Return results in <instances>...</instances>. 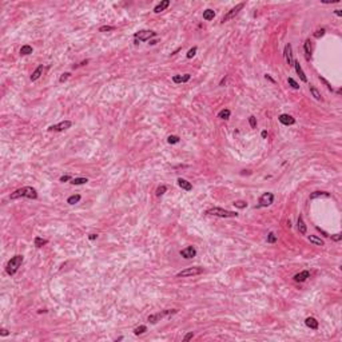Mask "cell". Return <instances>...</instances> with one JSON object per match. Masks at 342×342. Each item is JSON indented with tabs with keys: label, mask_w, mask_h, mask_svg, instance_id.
Segmentation results:
<instances>
[{
	"label": "cell",
	"mask_w": 342,
	"mask_h": 342,
	"mask_svg": "<svg viewBox=\"0 0 342 342\" xmlns=\"http://www.w3.org/2000/svg\"><path fill=\"white\" fill-rule=\"evenodd\" d=\"M147 331V326H144V325H140V326H138V327H135L134 329V334L135 335H142V334H144Z\"/></svg>",
	"instance_id": "4dcf8cb0"
},
{
	"label": "cell",
	"mask_w": 342,
	"mask_h": 342,
	"mask_svg": "<svg viewBox=\"0 0 342 342\" xmlns=\"http://www.w3.org/2000/svg\"><path fill=\"white\" fill-rule=\"evenodd\" d=\"M261 136H262L263 139H265V138L267 136V131H262V134H261Z\"/></svg>",
	"instance_id": "816d5d0a"
},
{
	"label": "cell",
	"mask_w": 342,
	"mask_h": 342,
	"mask_svg": "<svg viewBox=\"0 0 342 342\" xmlns=\"http://www.w3.org/2000/svg\"><path fill=\"white\" fill-rule=\"evenodd\" d=\"M330 237H331V239L335 241V242H340V241L342 239V234H341V233H337V234H334V235H330Z\"/></svg>",
	"instance_id": "7bdbcfd3"
},
{
	"label": "cell",
	"mask_w": 342,
	"mask_h": 342,
	"mask_svg": "<svg viewBox=\"0 0 342 342\" xmlns=\"http://www.w3.org/2000/svg\"><path fill=\"white\" fill-rule=\"evenodd\" d=\"M230 115H231V111H230V110L225 108V110H222V111L218 114V118H219V119H223V120H227V119L230 118Z\"/></svg>",
	"instance_id": "4316f807"
},
{
	"label": "cell",
	"mask_w": 342,
	"mask_h": 342,
	"mask_svg": "<svg viewBox=\"0 0 342 342\" xmlns=\"http://www.w3.org/2000/svg\"><path fill=\"white\" fill-rule=\"evenodd\" d=\"M249 123H250V127H251V128H255V127H257V118L251 115V117L249 118Z\"/></svg>",
	"instance_id": "ab89813d"
},
{
	"label": "cell",
	"mask_w": 342,
	"mask_h": 342,
	"mask_svg": "<svg viewBox=\"0 0 342 342\" xmlns=\"http://www.w3.org/2000/svg\"><path fill=\"white\" fill-rule=\"evenodd\" d=\"M307 239H309V242H310V243L315 245V246H325L324 239H321V238L317 237V235H309Z\"/></svg>",
	"instance_id": "ffe728a7"
},
{
	"label": "cell",
	"mask_w": 342,
	"mask_h": 342,
	"mask_svg": "<svg viewBox=\"0 0 342 342\" xmlns=\"http://www.w3.org/2000/svg\"><path fill=\"white\" fill-rule=\"evenodd\" d=\"M34 243H35V246H36L38 249H40V247H43L44 245H47V243H48V241H47V239H43L41 237H35Z\"/></svg>",
	"instance_id": "484cf974"
},
{
	"label": "cell",
	"mask_w": 342,
	"mask_h": 342,
	"mask_svg": "<svg viewBox=\"0 0 342 342\" xmlns=\"http://www.w3.org/2000/svg\"><path fill=\"white\" fill-rule=\"evenodd\" d=\"M176 182H178V186H179L182 190H185V191H191V190H192V185L189 182V180H186V179H183V178H178V180H176Z\"/></svg>",
	"instance_id": "9a60e30c"
},
{
	"label": "cell",
	"mask_w": 342,
	"mask_h": 342,
	"mask_svg": "<svg viewBox=\"0 0 342 342\" xmlns=\"http://www.w3.org/2000/svg\"><path fill=\"white\" fill-rule=\"evenodd\" d=\"M80 199H82V196H80L79 194H74V195L68 196V199H67V203H68V205H75V203H78Z\"/></svg>",
	"instance_id": "83f0119b"
},
{
	"label": "cell",
	"mask_w": 342,
	"mask_h": 342,
	"mask_svg": "<svg viewBox=\"0 0 342 342\" xmlns=\"http://www.w3.org/2000/svg\"><path fill=\"white\" fill-rule=\"evenodd\" d=\"M156 36V32L151 31V30H142L139 32L134 35V43L135 44H139V41H150L151 38H155Z\"/></svg>",
	"instance_id": "5b68a950"
},
{
	"label": "cell",
	"mask_w": 342,
	"mask_h": 342,
	"mask_svg": "<svg viewBox=\"0 0 342 342\" xmlns=\"http://www.w3.org/2000/svg\"><path fill=\"white\" fill-rule=\"evenodd\" d=\"M307 278H310V271H309V270H303V271L295 274V275L293 277V279H294L295 282H305Z\"/></svg>",
	"instance_id": "4fadbf2b"
},
{
	"label": "cell",
	"mask_w": 342,
	"mask_h": 342,
	"mask_svg": "<svg viewBox=\"0 0 342 342\" xmlns=\"http://www.w3.org/2000/svg\"><path fill=\"white\" fill-rule=\"evenodd\" d=\"M297 226H298V231L301 233L302 235H306V233H307V227H306V223L305 221H303L302 217L298 218V221H297Z\"/></svg>",
	"instance_id": "d6986e66"
},
{
	"label": "cell",
	"mask_w": 342,
	"mask_h": 342,
	"mask_svg": "<svg viewBox=\"0 0 342 342\" xmlns=\"http://www.w3.org/2000/svg\"><path fill=\"white\" fill-rule=\"evenodd\" d=\"M341 0H322L324 4H334V3H340Z\"/></svg>",
	"instance_id": "ee69618b"
},
{
	"label": "cell",
	"mask_w": 342,
	"mask_h": 342,
	"mask_svg": "<svg viewBox=\"0 0 342 342\" xmlns=\"http://www.w3.org/2000/svg\"><path fill=\"white\" fill-rule=\"evenodd\" d=\"M11 199H19V198H30V199H36L38 198V191L36 189L31 186H25L21 189H18L9 195Z\"/></svg>",
	"instance_id": "6da1fadb"
},
{
	"label": "cell",
	"mask_w": 342,
	"mask_h": 342,
	"mask_svg": "<svg viewBox=\"0 0 342 342\" xmlns=\"http://www.w3.org/2000/svg\"><path fill=\"white\" fill-rule=\"evenodd\" d=\"M192 338H194V333H192V331H190V333H187L185 337H183V342H187V341L192 340Z\"/></svg>",
	"instance_id": "b9f144b4"
},
{
	"label": "cell",
	"mask_w": 342,
	"mask_h": 342,
	"mask_svg": "<svg viewBox=\"0 0 342 342\" xmlns=\"http://www.w3.org/2000/svg\"><path fill=\"white\" fill-rule=\"evenodd\" d=\"M43 71H44V67H43V66H41V64H40V66L38 67V68L35 70L34 72H32V75H31V80H32V82H35V80H38V79H39L40 76L43 75Z\"/></svg>",
	"instance_id": "44dd1931"
},
{
	"label": "cell",
	"mask_w": 342,
	"mask_h": 342,
	"mask_svg": "<svg viewBox=\"0 0 342 342\" xmlns=\"http://www.w3.org/2000/svg\"><path fill=\"white\" fill-rule=\"evenodd\" d=\"M206 214L207 215H214V217H219V218H237L238 214L235 211H230V210H225V209L221 207H212L206 210Z\"/></svg>",
	"instance_id": "3957f363"
},
{
	"label": "cell",
	"mask_w": 342,
	"mask_h": 342,
	"mask_svg": "<svg viewBox=\"0 0 342 342\" xmlns=\"http://www.w3.org/2000/svg\"><path fill=\"white\" fill-rule=\"evenodd\" d=\"M96 238H98V235H96V234H90V235H88V239H90V241H95Z\"/></svg>",
	"instance_id": "c3c4849f"
},
{
	"label": "cell",
	"mask_w": 342,
	"mask_h": 342,
	"mask_svg": "<svg viewBox=\"0 0 342 342\" xmlns=\"http://www.w3.org/2000/svg\"><path fill=\"white\" fill-rule=\"evenodd\" d=\"M325 32H326V30L325 28H321V30H317L314 32V38L315 39H319V38H322L325 35Z\"/></svg>",
	"instance_id": "74e56055"
},
{
	"label": "cell",
	"mask_w": 342,
	"mask_h": 342,
	"mask_svg": "<svg viewBox=\"0 0 342 342\" xmlns=\"http://www.w3.org/2000/svg\"><path fill=\"white\" fill-rule=\"evenodd\" d=\"M243 7H245V3H239V4H237L235 7H233V8L230 9V11L227 12V14H226V15L223 16V18H222V20H221V21H222V23H226L227 20L233 19L234 16H237L238 14H239V11H241V9L243 8Z\"/></svg>",
	"instance_id": "ba28073f"
},
{
	"label": "cell",
	"mask_w": 342,
	"mask_h": 342,
	"mask_svg": "<svg viewBox=\"0 0 342 342\" xmlns=\"http://www.w3.org/2000/svg\"><path fill=\"white\" fill-rule=\"evenodd\" d=\"M273 203H274V194L273 192H263V194L259 196V201H258V205L255 206V209L267 207V206L273 205Z\"/></svg>",
	"instance_id": "8992f818"
},
{
	"label": "cell",
	"mask_w": 342,
	"mask_h": 342,
	"mask_svg": "<svg viewBox=\"0 0 342 342\" xmlns=\"http://www.w3.org/2000/svg\"><path fill=\"white\" fill-rule=\"evenodd\" d=\"M166 191H167V187L164 186V185H162L160 187H158V189H156V192H155V194H156V196H162Z\"/></svg>",
	"instance_id": "836d02e7"
},
{
	"label": "cell",
	"mask_w": 342,
	"mask_h": 342,
	"mask_svg": "<svg viewBox=\"0 0 342 342\" xmlns=\"http://www.w3.org/2000/svg\"><path fill=\"white\" fill-rule=\"evenodd\" d=\"M170 5V0H163V2H160L158 5H155V8H154V12L155 14H160L162 11H164L167 7Z\"/></svg>",
	"instance_id": "ac0fdd59"
},
{
	"label": "cell",
	"mask_w": 342,
	"mask_h": 342,
	"mask_svg": "<svg viewBox=\"0 0 342 342\" xmlns=\"http://www.w3.org/2000/svg\"><path fill=\"white\" fill-rule=\"evenodd\" d=\"M277 239H278V235L274 233V231H270L267 234V243H275Z\"/></svg>",
	"instance_id": "1f68e13d"
},
{
	"label": "cell",
	"mask_w": 342,
	"mask_h": 342,
	"mask_svg": "<svg viewBox=\"0 0 342 342\" xmlns=\"http://www.w3.org/2000/svg\"><path fill=\"white\" fill-rule=\"evenodd\" d=\"M310 94L313 96H314V99H317V100H322V96H321V92L318 91L317 88H315L314 86H310Z\"/></svg>",
	"instance_id": "f1b7e54d"
},
{
	"label": "cell",
	"mask_w": 342,
	"mask_h": 342,
	"mask_svg": "<svg viewBox=\"0 0 342 342\" xmlns=\"http://www.w3.org/2000/svg\"><path fill=\"white\" fill-rule=\"evenodd\" d=\"M288 83H289V84L291 86L294 90H298V88H299V84H298V83H297L293 78H289V79H288Z\"/></svg>",
	"instance_id": "f35d334b"
},
{
	"label": "cell",
	"mask_w": 342,
	"mask_h": 342,
	"mask_svg": "<svg viewBox=\"0 0 342 342\" xmlns=\"http://www.w3.org/2000/svg\"><path fill=\"white\" fill-rule=\"evenodd\" d=\"M8 334H9V331L7 330V329H4V327H3L2 330H0V335H2V337H7Z\"/></svg>",
	"instance_id": "bcb514c9"
},
{
	"label": "cell",
	"mask_w": 342,
	"mask_h": 342,
	"mask_svg": "<svg viewBox=\"0 0 342 342\" xmlns=\"http://www.w3.org/2000/svg\"><path fill=\"white\" fill-rule=\"evenodd\" d=\"M72 126V122L71 120H63L58 124H54V126H50L48 127V131H64V130H68Z\"/></svg>",
	"instance_id": "30bf717a"
},
{
	"label": "cell",
	"mask_w": 342,
	"mask_h": 342,
	"mask_svg": "<svg viewBox=\"0 0 342 342\" xmlns=\"http://www.w3.org/2000/svg\"><path fill=\"white\" fill-rule=\"evenodd\" d=\"M114 30H115L114 25H102L99 28V32H108V31H114Z\"/></svg>",
	"instance_id": "8d00e7d4"
},
{
	"label": "cell",
	"mask_w": 342,
	"mask_h": 342,
	"mask_svg": "<svg viewBox=\"0 0 342 342\" xmlns=\"http://www.w3.org/2000/svg\"><path fill=\"white\" fill-rule=\"evenodd\" d=\"M265 78H266L267 80H270V82H271V83H275V80H274V79H273V78H271V76H270V75H267V74H266V75H265Z\"/></svg>",
	"instance_id": "681fc988"
},
{
	"label": "cell",
	"mask_w": 342,
	"mask_h": 342,
	"mask_svg": "<svg viewBox=\"0 0 342 342\" xmlns=\"http://www.w3.org/2000/svg\"><path fill=\"white\" fill-rule=\"evenodd\" d=\"M305 325L307 327H310V329H313V330H317L318 329V326H319V324H318V321L315 318H313V317H307L305 319Z\"/></svg>",
	"instance_id": "2e32d148"
},
{
	"label": "cell",
	"mask_w": 342,
	"mask_h": 342,
	"mask_svg": "<svg viewBox=\"0 0 342 342\" xmlns=\"http://www.w3.org/2000/svg\"><path fill=\"white\" fill-rule=\"evenodd\" d=\"M178 313V309H167V310H163L162 313H156V314H151L148 315L147 321L150 322V324L155 325L158 321H160L162 318L164 317H169V315H173V314H176Z\"/></svg>",
	"instance_id": "277c9868"
},
{
	"label": "cell",
	"mask_w": 342,
	"mask_h": 342,
	"mask_svg": "<svg viewBox=\"0 0 342 342\" xmlns=\"http://www.w3.org/2000/svg\"><path fill=\"white\" fill-rule=\"evenodd\" d=\"M283 55H285V60H286V63L289 64L290 67H294V58H293V47H291V44L290 43H288L285 46V51H283Z\"/></svg>",
	"instance_id": "9c48e42d"
},
{
	"label": "cell",
	"mask_w": 342,
	"mask_h": 342,
	"mask_svg": "<svg viewBox=\"0 0 342 342\" xmlns=\"http://www.w3.org/2000/svg\"><path fill=\"white\" fill-rule=\"evenodd\" d=\"M322 196H325V198H329V196H330V194H329L327 191H319V190H318V191L311 192L309 198H310V199H315V198H322Z\"/></svg>",
	"instance_id": "603a6c76"
},
{
	"label": "cell",
	"mask_w": 342,
	"mask_h": 342,
	"mask_svg": "<svg viewBox=\"0 0 342 342\" xmlns=\"http://www.w3.org/2000/svg\"><path fill=\"white\" fill-rule=\"evenodd\" d=\"M303 50H305V56L307 60H310L311 58V46H310V39H306L305 44H303Z\"/></svg>",
	"instance_id": "7402d4cb"
},
{
	"label": "cell",
	"mask_w": 342,
	"mask_h": 342,
	"mask_svg": "<svg viewBox=\"0 0 342 342\" xmlns=\"http://www.w3.org/2000/svg\"><path fill=\"white\" fill-rule=\"evenodd\" d=\"M23 255H20V254H18V255H14L11 258V259L7 262V266H5V271H7L8 275H14V274L19 270V267L21 266V263H23Z\"/></svg>",
	"instance_id": "7a4b0ae2"
},
{
	"label": "cell",
	"mask_w": 342,
	"mask_h": 342,
	"mask_svg": "<svg viewBox=\"0 0 342 342\" xmlns=\"http://www.w3.org/2000/svg\"><path fill=\"white\" fill-rule=\"evenodd\" d=\"M191 79V75L190 74H185V75H174L173 76V82L175 84H179V83H187Z\"/></svg>",
	"instance_id": "5bb4252c"
},
{
	"label": "cell",
	"mask_w": 342,
	"mask_h": 342,
	"mask_svg": "<svg viewBox=\"0 0 342 342\" xmlns=\"http://www.w3.org/2000/svg\"><path fill=\"white\" fill-rule=\"evenodd\" d=\"M156 43H158L156 40H150V43H148V44H150V46H155Z\"/></svg>",
	"instance_id": "f5cc1de1"
},
{
	"label": "cell",
	"mask_w": 342,
	"mask_h": 342,
	"mask_svg": "<svg viewBox=\"0 0 342 342\" xmlns=\"http://www.w3.org/2000/svg\"><path fill=\"white\" fill-rule=\"evenodd\" d=\"M205 270H203V267H189V269L186 270H182V271H179L178 274H176V277L178 278H185V277H194V275H199V274H202Z\"/></svg>",
	"instance_id": "52a82bcc"
},
{
	"label": "cell",
	"mask_w": 342,
	"mask_h": 342,
	"mask_svg": "<svg viewBox=\"0 0 342 342\" xmlns=\"http://www.w3.org/2000/svg\"><path fill=\"white\" fill-rule=\"evenodd\" d=\"M88 182V179L87 178H74L71 179V183L75 186H79V185H86V183Z\"/></svg>",
	"instance_id": "f546056e"
},
{
	"label": "cell",
	"mask_w": 342,
	"mask_h": 342,
	"mask_svg": "<svg viewBox=\"0 0 342 342\" xmlns=\"http://www.w3.org/2000/svg\"><path fill=\"white\" fill-rule=\"evenodd\" d=\"M32 52H34V48H32L31 46H28V44H24V46L20 48V55H23V56L31 55Z\"/></svg>",
	"instance_id": "d4e9b609"
},
{
	"label": "cell",
	"mask_w": 342,
	"mask_h": 342,
	"mask_svg": "<svg viewBox=\"0 0 342 342\" xmlns=\"http://www.w3.org/2000/svg\"><path fill=\"white\" fill-rule=\"evenodd\" d=\"M215 18V12H214V9H206V11H203V19H205V20H207V21H210V20H212V19Z\"/></svg>",
	"instance_id": "cb8c5ba5"
},
{
	"label": "cell",
	"mask_w": 342,
	"mask_h": 342,
	"mask_svg": "<svg viewBox=\"0 0 342 342\" xmlns=\"http://www.w3.org/2000/svg\"><path fill=\"white\" fill-rule=\"evenodd\" d=\"M278 119H279V122H281V123H282L283 126H293V124L295 123V119L293 118L291 115H289V114H282V115H279Z\"/></svg>",
	"instance_id": "7c38bea8"
},
{
	"label": "cell",
	"mask_w": 342,
	"mask_h": 342,
	"mask_svg": "<svg viewBox=\"0 0 342 342\" xmlns=\"http://www.w3.org/2000/svg\"><path fill=\"white\" fill-rule=\"evenodd\" d=\"M233 205L235 206V207H238V209H245V207H247V202H245V201H235Z\"/></svg>",
	"instance_id": "e575fe53"
},
{
	"label": "cell",
	"mask_w": 342,
	"mask_h": 342,
	"mask_svg": "<svg viewBox=\"0 0 342 342\" xmlns=\"http://www.w3.org/2000/svg\"><path fill=\"white\" fill-rule=\"evenodd\" d=\"M196 50H198V48H196V47H192V48H190V50H189V52L186 54V58H187V59H191V58H194V56H195V54H196Z\"/></svg>",
	"instance_id": "d590c367"
},
{
	"label": "cell",
	"mask_w": 342,
	"mask_h": 342,
	"mask_svg": "<svg viewBox=\"0 0 342 342\" xmlns=\"http://www.w3.org/2000/svg\"><path fill=\"white\" fill-rule=\"evenodd\" d=\"M70 76H71V74H70V72H64V74H62V76H60L59 82H60V83H64L67 79L70 78Z\"/></svg>",
	"instance_id": "60d3db41"
},
{
	"label": "cell",
	"mask_w": 342,
	"mask_h": 342,
	"mask_svg": "<svg viewBox=\"0 0 342 342\" xmlns=\"http://www.w3.org/2000/svg\"><path fill=\"white\" fill-rule=\"evenodd\" d=\"M179 254H180V257H183L185 259H191V258H194L196 255V250H195V247H192V246H187L186 249L180 250Z\"/></svg>",
	"instance_id": "8fae6325"
},
{
	"label": "cell",
	"mask_w": 342,
	"mask_h": 342,
	"mask_svg": "<svg viewBox=\"0 0 342 342\" xmlns=\"http://www.w3.org/2000/svg\"><path fill=\"white\" fill-rule=\"evenodd\" d=\"M179 140H180V138L176 136V135H170V136L167 138V142H169L170 144H175V143H178Z\"/></svg>",
	"instance_id": "d6a6232c"
},
{
	"label": "cell",
	"mask_w": 342,
	"mask_h": 342,
	"mask_svg": "<svg viewBox=\"0 0 342 342\" xmlns=\"http://www.w3.org/2000/svg\"><path fill=\"white\" fill-rule=\"evenodd\" d=\"M334 14L337 15V16H340V18H341V16H342V11H341V9H335V11H334Z\"/></svg>",
	"instance_id": "f907efd6"
},
{
	"label": "cell",
	"mask_w": 342,
	"mask_h": 342,
	"mask_svg": "<svg viewBox=\"0 0 342 342\" xmlns=\"http://www.w3.org/2000/svg\"><path fill=\"white\" fill-rule=\"evenodd\" d=\"M294 68H295V71H297V74H298V76L299 78H301V80L302 82H307V78H306V75H305V72H303V70H302V67H301V64H299V62H294Z\"/></svg>",
	"instance_id": "e0dca14e"
},
{
	"label": "cell",
	"mask_w": 342,
	"mask_h": 342,
	"mask_svg": "<svg viewBox=\"0 0 342 342\" xmlns=\"http://www.w3.org/2000/svg\"><path fill=\"white\" fill-rule=\"evenodd\" d=\"M315 229H317L318 231H321V234H324V237H330V235H329V234L326 233V231H324V230H322L321 227H318V226H317V227H315Z\"/></svg>",
	"instance_id": "7dc6e473"
},
{
	"label": "cell",
	"mask_w": 342,
	"mask_h": 342,
	"mask_svg": "<svg viewBox=\"0 0 342 342\" xmlns=\"http://www.w3.org/2000/svg\"><path fill=\"white\" fill-rule=\"evenodd\" d=\"M72 178H71L70 175H63V176H60V182H68V180H71Z\"/></svg>",
	"instance_id": "f6af8a7d"
}]
</instances>
